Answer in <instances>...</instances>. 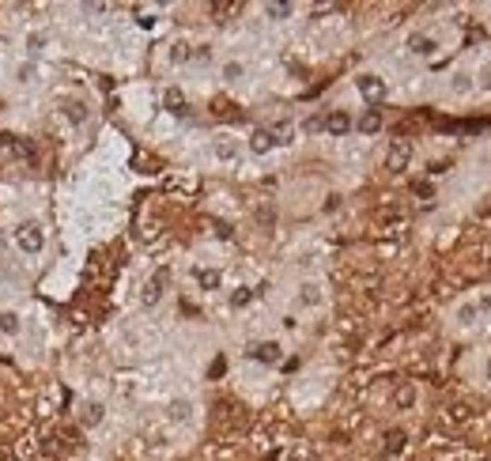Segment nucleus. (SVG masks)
Instances as JSON below:
<instances>
[{
    "mask_svg": "<svg viewBox=\"0 0 491 461\" xmlns=\"http://www.w3.org/2000/svg\"><path fill=\"white\" fill-rule=\"evenodd\" d=\"M162 103H167V110H170V114H185V95L178 91V87H170Z\"/></svg>",
    "mask_w": 491,
    "mask_h": 461,
    "instance_id": "nucleus-13",
    "label": "nucleus"
},
{
    "mask_svg": "<svg viewBox=\"0 0 491 461\" xmlns=\"http://www.w3.org/2000/svg\"><path fill=\"white\" fill-rule=\"evenodd\" d=\"M170 420H178V424L189 420V401H174L170 404Z\"/></svg>",
    "mask_w": 491,
    "mask_h": 461,
    "instance_id": "nucleus-19",
    "label": "nucleus"
},
{
    "mask_svg": "<svg viewBox=\"0 0 491 461\" xmlns=\"http://www.w3.org/2000/svg\"><path fill=\"white\" fill-rule=\"evenodd\" d=\"M16 246L23 250V254H42V250H46V230H42L35 219H23V223L16 227Z\"/></svg>",
    "mask_w": 491,
    "mask_h": 461,
    "instance_id": "nucleus-1",
    "label": "nucleus"
},
{
    "mask_svg": "<svg viewBox=\"0 0 491 461\" xmlns=\"http://www.w3.org/2000/svg\"><path fill=\"white\" fill-rule=\"evenodd\" d=\"M487 378H491V363H487Z\"/></svg>",
    "mask_w": 491,
    "mask_h": 461,
    "instance_id": "nucleus-28",
    "label": "nucleus"
},
{
    "mask_svg": "<svg viewBox=\"0 0 491 461\" xmlns=\"http://www.w3.org/2000/svg\"><path fill=\"white\" fill-rule=\"evenodd\" d=\"M193 276H196V284H201L204 291H215V288H220V272H212V269H196Z\"/></svg>",
    "mask_w": 491,
    "mask_h": 461,
    "instance_id": "nucleus-10",
    "label": "nucleus"
},
{
    "mask_svg": "<svg viewBox=\"0 0 491 461\" xmlns=\"http://www.w3.org/2000/svg\"><path fill=\"white\" fill-rule=\"evenodd\" d=\"M408 49H412V53H420V57H431V53L439 49V42L427 38V35H416V38H408Z\"/></svg>",
    "mask_w": 491,
    "mask_h": 461,
    "instance_id": "nucleus-9",
    "label": "nucleus"
},
{
    "mask_svg": "<svg viewBox=\"0 0 491 461\" xmlns=\"http://www.w3.org/2000/svg\"><path fill=\"white\" fill-rule=\"evenodd\" d=\"M355 87H359V95H363L367 103H381V98H386V83H381L378 76H359Z\"/></svg>",
    "mask_w": 491,
    "mask_h": 461,
    "instance_id": "nucleus-3",
    "label": "nucleus"
},
{
    "mask_svg": "<svg viewBox=\"0 0 491 461\" xmlns=\"http://www.w3.org/2000/svg\"><path fill=\"white\" fill-rule=\"evenodd\" d=\"M170 284V269H155V276L144 284V306H155L162 299V288Z\"/></svg>",
    "mask_w": 491,
    "mask_h": 461,
    "instance_id": "nucleus-2",
    "label": "nucleus"
},
{
    "mask_svg": "<svg viewBox=\"0 0 491 461\" xmlns=\"http://www.w3.org/2000/svg\"><path fill=\"white\" fill-rule=\"evenodd\" d=\"M170 61H189V46H174L170 49Z\"/></svg>",
    "mask_w": 491,
    "mask_h": 461,
    "instance_id": "nucleus-22",
    "label": "nucleus"
},
{
    "mask_svg": "<svg viewBox=\"0 0 491 461\" xmlns=\"http://www.w3.org/2000/svg\"><path fill=\"white\" fill-rule=\"evenodd\" d=\"M473 317H476V306H461V322L468 325V322H473Z\"/></svg>",
    "mask_w": 491,
    "mask_h": 461,
    "instance_id": "nucleus-26",
    "label": "nucleus"
},
{
    "mask_svg": "<svg viewBox=\"0 0 491 461\" xmlns=\"http://www.w3.org/2000/svg\"><path fill=\"white\" fill-rule=\"evenodd\" d=\"M223 76H227V80H238V76H242V64H227V69H223Z\"/></svg>",
    "mask_w": 491,
    "mask_h": 461,
    "instance_id": "nucleus-23",
    "label": "nucleus"
},
{
    "mask_svg": "<svg viewBox=\"0 0 491 461\" xmlns=\"http://www.w3.org/2000/svg\"><path fill=\"white\" fill-rule=\"evenodd\" d=\"M401 446H405V435H401V431H389V435H386V454H401Z\"/></svg>",
    "mask_w": 491,
    "mask_h": 461,
    "instance_id": "nucleus-18",
    "label": "nucleus"
},
{
    "mask_svg": "<svg viewBox=\"0 0 491 461\" xmlns=\"http://www.w3.org/2000/svg\"><path fill=\"white\" fill-rule=\"evenodd\" d=\"M268 148H276V140H272L268 129H257V133L249 136V151H254V156H265Z\"/></svg>",
    "mask_w": 491,
    "mask_h": 461,
    "instance_id": "nucleus-7",
    "label": "nucleus"
},
{
    "mask_svg": "<svg viewBox=\"0 0 491 461\" xmlns=\"http://www.w3.org/2000/svg\"><path fill=\"white\" fill-rule=\"evenodd\" d=\"M42 46H46V38H42V35H30V38H27V49H30V53H42Z\"/></svg>",
    "mask_w": 491,
    "mask_h": 461,
    "instance_id": "nucleus-21",
    "label": "nucleus"
},
{
    "mask_svg": "<svg viewBox=\"0 0 491 461\" xmlns=\"http://www.w3.org/2000/svg\"><path fill=\"white\" fill-rule=\"evenodd\" d=\"M295 8L291 4H265V16H272V19H283V16H291Z\"/></svg>",
    "mask_w": 491,
    "mask_h": 461,
    "instance_id": "nucleus-20",
    "label": "nucleus"
},
{
    "mask_svg": "<svg viewBox=\"0 0 491 461\" xmlns=\"http://www.w3.org/2000/svg\"><path fill=\"white\" fill-rule=\"evenodd\" d=\"M249 356H254L257 363H280V344L276 340H265V344H257Z\"/></svg>",
    "mask_w": 491,
    "mask_h": 461,
    "instance_id": "nucleus-6",
    "label": "nucleus"
},
{
    "mask_svg": "<svg viewBox=\"0 0 491 461\" xmlns=\"http://www.w3.org/2000/svg\"><path fill=\"white\" fill-rule=\"evenodd\" d=\"M408 159H412V144H408V140H393V148H389V156H386V167L389 170H405Z\"/></svg>",
    "mask_w": 491,
    "mask_h": 461,
    "instance_id": "nucleus-4",
    "label": "nucleus"
},
{
    "mask_svg": "<svg viewBox=\"0 0 491 461\" xmlns=\"http://www.w3.org/2000/svg\"><path fill=\"white\" fill-rule=\"evenodd\" d=\"M321 129H325V133H333V136H344L348 129H352V117H348V110H333V114L321 122Z\"/></svg>",
    "mask_w": 491,
    "mask_h": 461,
    "instance_id": "nucleus-5",
    "label": "nucleus"
},
{
    "mask_svg": "<svg viewBox=\"0 0 491 461\" xmlns=\"http://www.w3.org/2000/svg\"><path fill=\"white\" fill-rule=\"evenodd\" d=\"M381 129V114L378 110H367L363 117H359V133H378Z\"/></svg>",
    "mask_w": 491,
    "mask_h": 461,
    "instance_id": "nucleus-11",
    "label": "nucleus"
},
{
    "mask_svg": "<svg viewBox=\"0 0 491 461\" xmlns=\"http://www.w3.org/2000/svg\"><path fill=\"white\" fill-rule=\"evenodd\" d=\"M19 329H23V322H19L16 310H0V333H4V337H19Z\"/></svg>",
    "mask_w": 491,
    "mask_h": 461,
    "instance_id": "nucleus-8",
    "label": "nucleus"
},
{
    "mask_svg": "<svg viewBox=\"0 0 491 461\" xmlns=\"http://www.w3.org/2000/svg\"><path fill=\"white\" fill-rule=\"evenodd\" d=\"M98 420H102V404H95V401H91V404L83 409V424H87V427H95Z\"/></svg>",
    "mask_w": 491,
    "mask_h": 461,
    "instance_id": "nucleus-17",
    "label": "nucleus"
},
{
    "mask_svg": "<svg viewBox=\"0 0 491 461\" xmlns=\"http://www.w3.org/2000/svg\"><path fill=\"white\" fill-rule=\"evenodd\" d=\"M215 156H220V159H235V156H238V148H235L227 136H220V140H215Z\"/></svg>",
    "mask_w": 491,
    "mask_h": 461,
    "instance_id": "nucleus-15",
    "label": "nucleus"
},
{
    "mask_svg": "<svg viewBox=\"0 0 491 461\" xmlns=\"http://www.w3.org/2000/svg\"><path fill=\"white\" fill-rule=\"evenodd\" d=\"M299 299L307 303V306H318V303H321V288H318V284H307V288H302V295H299Z\"/></svg>",
    "mask_w": 491,
    "mask_h": 461,
    "instance_id": "nucleus-16",
    "label": "nucleus"
},
{
    "mask_svg": "<svg viewBox=\"0 0 491 461\" xmlns=\"http://www.w3.org/2000/svg\"><path fill=\"white\" fill-rule=\"evenodd\" d=\"M231 303H235V306H246V303H249V288H238Z\"/></svg>",
    "mask_w": 491,
    "mask_h": 461,
    "instance_id": "nucleus-24",
    "label": "nucleus"
},
{
    "mask_svg": "<svg viewBox=\"0 0 491 461\" xmlns=\"http://www.w3.org/2000/svg\"><path fill=\"white\" fill-rule=\"evenodd\" d=\"M30 76H35V69H30V64H23V69H19V83H30Z\"/></svg>",
    "mask_w": 491,
    "mask_h": 461,
    "instance_id": "nucleus-27",
    "label": "nucleus"
},
{
    "mask_svg": "<svg viewBox=\"0 0 491 461\" xmlns=\"http://www.w3.org/2000/svg\"><path fill=\"white\" fill-rule=\"evenodd\" d=\"M412 401H416V386H401L397 397H393V404H397V409H408Z\"/></svg>",
    "mask_w": 491,
    "mask_h": 461,
    "instance_id": "nucleus-14",
    "label": "nucleus"
},
{
    "mask_svg": "<svg viewBox=\"0 0 491 461\" xmlns=\"http://www.w3.org/2000/svg\"><path fill=\"white\" fill-rule=\"evenodd\" d=\"M64 117H69L72 125H83L87 122V106L83 103H64Z\"/></svg>",
    "mask_w": 491,
    "mask_h": 461,
    "instance_id": "nucleus-12",
    "label": "nucleus"
},
{
    "mask_svg": "<svg viewBox=\"0 0 491 461\" xmlns=\"http://www.w3.org/2000/svg\"><path fill=\"white\" fill-rule=\"evenodd\" d=\"M189 57H193V61H208V57H212V53H208V46H201V49H193V53H189Z\"/></svg>",
    "mask_w": 491,
    "mask_h": 461,
    "instance_id": "nucleus-25",
    "label": "nucleus"
}]
</instances>
